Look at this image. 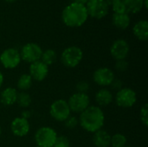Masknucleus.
I'll return each instance as SVG.
<instances>
[{
	"label": "nucleus",
	"instance_id": "393cba45",
	"mask_svg": "<svg viewBox=\"0 0 148 147\" xmlns=\"http://www.w3.org/2000/svg\"><path fill=\"white\" fill-rule=\"evenodd\" d=\"M64 126L68 129H74L75 128L78 124H79V120L77 117L75 116H72V115H69L64 121Z\"/></svg>",
	"mask_w": 148,
	"mask_h": 147
},
{
	"label": "nucleus",
	"instance_id": "4be33fe9",
	"mask_svg": "<svg viewBox=\"0 0 148 147\" xmlns=\"http://www.w3.org/2000/svg\"><path fill=\"white\" fill-rule=\"evenodd\" d=\"M57 59V54L54 49H49L44 51H42L40 61L42 62L44 64H46L48 67L53 65Z\"/></svg>",
	"mask_w": 148,
	"mask_h": 147
},
{
	"label": "nucleus",
	"instance_id": "412c9836",
	"mask_svg": "<svg viewBox=\"0 0 148 147\" xmlns=\"http://www.w3.org/2000/svg\"><path fill=\"white\" fill-rule=\"evenodd\" d=\"M32 82H33V80L29 74H23L19 76L16 86H17V88L21 90V92H26L31 88Z\"/></svg>",
	"mask_w": 148,
	"mask_h": 147
},
{
	"label": "nucleus",
	"instance_id": "f257e3e1",
	"mask_svg": "<svg viewBox=\"0 0 148 147\" xmlns=\"http://www.w3.org/2000/svg\"><path fill=\"white\" fill-rule=\"evenodd\" d=\"M80 126L88 133H95L102 128L105 123V114L101 107L89 106L79 117Z\"/></svg>",
	"mask_w": 148,
	"mask_h": 147
},
{
	"label": "nucleus",
	"instance_id": "bb28decb",
	"mask_svg": "<svg viewBox=\"0 0 148 147\" xmlns=\"http://www.w3.org/2000/svg\"><path fill=\"white\" fill-rule=\"evenodd\" d=\"M52 147H70V141L66 136H57Z\"/></svg>",
	"mask_w": 148,
	"mask_h": 147
},
{
	"label": "nucleus",
	"instance_id": "c756f323",
	"mask_svg": "<svg viewBox=\"0 0 148 147\" xmlns=\"http://www.w3.org/2000/svg\"><path fill=\"white\" fill-rule=\"evenodd\" d=\"M114 68H115V69L118 72H121V73L125 72L128 68V62L126 59H124V60H118L115 62Z\"/></svg>",
	"mask_w": 148,
	"mask_h": 147
},
{
	"label": "nucleus",
	"instance_id": "5701e85b",
	"mask_svg": "<svg viewBox=\"0 0 148 147\" xmlns=\"http://www.w3.org/2000/svg\"><path fill=\"white\" fill-rule=\"evenodd\" d=\"M16 103L22 108H27L31 104V96L27 92L17 93Z\"/></svg>",
	"mask_w": 148,
	"mask_h": 147
},
{
	"label": "nucleus",
	"instance_id": "ea45409f",
	"mask_svg": "<svg viewBox=\"0 0 148 147\" xmlns=\"http://www.w3.org/2000/svg\"><path fill=\"white\" fill-rule=\"evenodd\" d=\"M36 147H39V146H36Z\"/></svg>",
	"mask_w": 148,
	"mask_h": 147
},
{
	"label": "nucleus",
	"instance_id": "f03ea898",
	"mask_svg": "<svg viewBox=\"0 0 148 147\" xmlns=\"http://www.w3.org/2000/svg\"><path fill=\"white\" fill-rule=\"evenodd\" d=\"M88 17V10L85 5L71 3L62 10V20L69 27H80L83 25Z\"/></svg>",
	"mask_w": 148,
	"mask_h": 147
},
{
	"label": "nucleus",
	"instance_id": "a878e982",
	"mask_svg": "<svg viewBox=\"0 0 148 147\" xmlns=\"http://www.w3.org/2000/svg\"><path fill=\"white\" fill-rule=\"evenodd\" d=\"M76 93H82V94H88V92L90 89V84L87 81H80L77 82L75 86Z\"/></svg>",
	"mask_w": 148,
	"mask_h": 147
},
{
	"label": "nucleus",
	"instance_id": "423d86ee",
	"mask_svg": "<svg viewBox=\"0 0 148 147\" xmlns=\"http://www.w3.org/2000/svg\"><path fill=\"white\" fill-rule=\"evenodd\" d=\"M70 113L71 112L67 101L62 99L55 101L49 107V114L56 121L63 122Z\"/></svg>",
	"mask_w": 148,
	"mask_h": 147
},
{
	"label": "nucleus",
	"instance_id": "ddd939ff",
	"mask_svg": "<svg viewBox=\"0 0 148 147\" xmlns=\"http://www.w3.org/2000/svg\"><path fill=\"white\" fill-rule=\"evenodd\" d=\"M48 74L49 67L40 60L30 63L29 68V75L31 76L32 80L36 81H42L48 76Z\"/></svg>",
	"mask_w": 148,
	"mask_h": 147
},
{
	"label": "nucleus",
	"instance_id": "2eb2a0df",
	"mask_svg": "<svg viewBox=\"0 0 148 147\" xmlns=\"http://www.w3.org/2000/svg\"><path fill=\"white\" fill-rule=\"evenodd\" d=\"M92 140L95 147H110L111 135L107 131L101 129L94 133Z\"/></svg>",
	"mask_w": 148,
	"mask_h": 147
},
{
	"label": "nucleus",
	"instance_id": "58836bf2",
	"mask_svg": "<svg viewBox=\"0 0 148 147\" xmlns=\"http://www.w3.org/2000/svg\"><path fill=\"white\" fill-rule=\"evenodd\" d=\"M125 147H131V146H125Z\"/></svg>",
	"mask_w": 148,
	"mask_h": 147
},
{
	"label": "nucleus",
	"instance_id": "cd10ccee",
	"mask_svg": "<svg viewBox=\"0 0 148 147\" xmlns=\"http://www.w3.org/2000/svg\"><path fill=\"white\" fill-rule=\"evenodd\" d=\"M112 10L114 13L117 14H121V13H127V10L125 7L124 3L122 2V0H119L116 3H114V4L111 5Z\"/></svg>",
	"mask_w": 148,
	"mask_h": 147
},
{
	"label": "nucleus",
	"instance_id": "9b49d317",
	"mask_svg": "<svg viewBox=\"0 0 148 147\" xmlns=\"http://www.w3.org/2000/svg\"><path fill=\"white\" fill-rule=\"evenodd\" d=\"M114 73L109 68L102 67L97 68L93 75L94 81L101 87H108L114 80Z\"/></svg>",
	"mask_w": 148,
	"mask_h": 147
},
{
	"label": "nucleus",
	"instance_id": "c9c22d12",
	"mask_svg": "<svg viewBox=\"0 0 148 147\" xmlns=\"http://www.w3.org/2000/svg\"><path fill=\"white\" fill-rule=\"evenodd\" d=\"M147 3L148 0H144V6H145V8H147Z\"/></svg>",
	"mask_w": 148,
	"mask_h": 147
},
{
	"label": "nucleus",
	"instance_id": "9d476101",
	"mask_svg": "<svg viewBox=\"0 0 148 147\" xmlns=\"http://www.w3.org/2000/svg\"><path fill=\"white\" fill-rule=\"evenodd\" d=\"M21 61L19 51L14 48L6 49L0 55V62L5 68H15L19 65Z\"/></svg>",
	"mask_w": 148,
	"mask_h": 147
},
{
	"label": "nucleus",
	"instance_id": "4c0bfd02",
	"mask_svg": "<svg viewBox=\"0 0 148 147\" xmlns=\"http://www.w3.org/2000/svg\"><path fill=\"white\" fill-rule=\"evenodd\" d=\"M1 133H2V130H1V127H0V136H1Z\"/></svg>",
	"mask_w": 148,
	"mask_h": 147
},
{
	"label": "nucleus",
	"instance_id": "0eeeda50",
	"mask_svg": "<svg viewBox=\"0 0 148 147\" xmlns=\"http://www.w3.org/2000/svg\"><path fill=\"white\" fill-rule=\"evenodd\" d=\"M137 101V94L135 91L129 88H122L116 92L115 102L118 107L122 108L132 107Z\"/></svg>",
	"mask_w": 148,
	"mask_h": 147
},
{
	"label": "nucleus",
	"instance_id": "a211bd4d",
	"mask_svg": "<svg viewBox=\"0 0 148 147\" xmlns=\"http://www.w3.org/2000/svg\"><path fill=\"white\" fill-rule=\"evenodd\" d=\"M134 35L140 41H147L148 37V22L141 20L136 23L133 28Z\"/></svg>",
	"mask_w": 148,
	"mask_h": 147
},
{
	"label": "nucleus",
	"instance_id": "6ab92c4d",
	"mask_svg": "<svg viewBox=\"0 0 148 147\" xmlns=\"http://www.w3.org/2000/svg\"><path fill=\"white\" fill-rule=\"evenodd\" d=\"M112 20L114 25L121 29H125L130 25V16L128 13H114Z\"/></svg>",
	"mask_w": 148,
	"mask_h": 147
},
{
	"label": "nucleus",
	"instance_id": "39448f33",
	"mask_svg": "<svg viewBox=\"0 0 148 147\" xmlns=\"http://www.w3.org/2000/svg\"><path fill=\"white\" fill-rule=\"evenodd\" d=\"M67 102L69 104L70 112L79 114H81L90 106V99L88 94L75 93L69 97Z\"/></svg>",
	"mask_w": 148,
	"mask_h": 147
},
{
	"label": "nucleus",
	"instance_id": "e433bc0d",
	"mask_svg": "<svg viewBox=\"0 0 148 147\" xmlns=\"http://www.w3.org/2000/svg\"><path fill=\"white\" fill-rule=\"evenodd\" d=\"M6 2H8V3H13V2H15V1H16V0H5Z\"/></svg>",
	"mask_w": 148,
	"mask_h": 147
},
{
	"label": "nucleus",
	"instance_id": "4468645a",
	"mask_svg": "<svg viewBox=\"0 0 148 147\" xmlns=\"http://www.w3.org/2000/svg\"><path fill=\"white\" fill-rule=\"evenodd\" d=\"M30 129V125L29 120L23 117L15 118L10 124V130L12 133L16 137H24L26 136Z\"/></svg>",
	"mask_w": 148,
	"mask_h": 147
},
{
	"label": "nucleus",
	"instance_id": "f8f14e48",
	"mask_svg": "<svg viewBox=\"0 0 148 147\" xmlns=\"http://www.w3.org/2000/svg\"><path fill=\"white\" fill-rule=\"evenodd\" d=\"M129 44L124 39H118L114 41L110 48V54L116 61L126 59L129 54Z\"/></svg>",
	"mask_w": 148,
	"mask_h": 147
},
{
	"label": "nucleus",
	"instance_id": "f704fd0d",
	"mask_svg": "<svg viewBox=\"0 0 148 147\" xmlns=\"http://www.w3.org/2000/svg\"><path fill=\"white\" fill-rule=\"evenodd\" d=\"M3 83V75L2 72L0 71V88L2 87Z\"/></svg>",
	"mask_w": 148,
	"mask_h": 147
},
{
	"label": "nucleus",
	"instance_id": "c85d7f7f",
	"mask_svg": "<svg viewBox=\"0 0 148 147\" xmlns=\"http://www.w3.org/2000/svg\"><path fill=\"white\" fill-rule=\"evenodd\" d=\"M140 118L141 123L145 126H147L148 125V105L146 103L143 105V107L140 108Z\"/></svg>",
	"mask_w": 148,
	"mask_h": 147
},
{
	"label": "nucleus",
	"instance_id": "2f4dec72",
	"mask_svg": "<svg viewBox=\"0 0 148 147\" xmlns=\"http://www.w3.org/2000/svg\"><path fill=\"white\" fill-rule=\"evenodd\" d=\"M21 117L24 118V119H29L30 117V112L29 111H23L22 114H21Z\"/></svg>",
	"mask_w": 148,
	"mask_h": 147
},
{
	"label": "nucleus",
	"instance_id": "b1692460",
	"mask_svg": "<svg viewBox=\"0 0 148 147\" xmlns=\"http://www.w3.org/2000/svg\"><path fill=\"white\" fill-rule=\"evenodd\" d=\"M127 137L121 133H115L111 136L110 147H125L127 146Z\"/></svg>",
	"mask_w": 148,
	"mask_h": 147
},
{
	"label": "nucleus",
	"instance_id": "7c9ffc66",
	"mask_svg": "<svg viewBox=\"0 0 148 147\" xmlns=\"http://www.w3.org/2000/svg\"><path fill=\"white\" fill-rule=\"evenodd\" d=\"M109 87H111V88L113 90L118 92L119 90H121L123 88V82L121 80H118V79H115L114 78V80L113 81V82L110 84Z\"/></svg>",
	"mask_w": 148,
	"mask_h": 147
},
{
	"label": "nucleus",
	"instance_id": "aec40b11",
	"mask_svg": "<svg viewBox=\"0 0 148 147\" xmlns=\"http://www.w3.org/2000/svg\"><path fill=\"white\" fill-rule=\"evenodd\" d=\"M125 4L127 13H138L144 6V0H122Z\"/></svg>",
	"mask_w": 148,
	"mask_h": 147
},
{
	"label": "nucleus",
	"instance_id": "72a5a7b5",
	"mask_svg": "<svg viewBox=\"0 0 148 147\" xmlns=\"http://www.w3.org/2000/svg\"><path fill=\"white\" fill-rule=\"evenodd\" d=\"M117 1H119V0H106V2H107V3L108 4L109 7H110L112 4H114V3H116Z\"/></svg>",
	"mask_w": 148,
	"mask_h": 147
},
{
	"label": "nucleus",
	"instance_id": "20e7f679",
	"mask_svg": "<svg viewBox=\"0 0 148 147\" xmlns=\"http://www.w3.org/2000/svg\"><path fill=\"white\" fill-rule=\"evenodd\" d=\"M57 138L56 132L49 126L40 127L35 133V142L36 146L52 147Z\"/></svg>",
	"mask_w": 148,
	"mask_h": 147
},
{
	"label": "nucleus",
	"instance_id": "1a4fd4ad",
	"mask_svg": "<svg viewBox=\"0 0 148 147\" xmlns=\"http://www.w3.org/2000/svg\"><path fill=\"white\" fill-rule=\"evenodd\" d=\"M85 6L88 16L97 19L106 16L109 10V6L106 0H88Z\"/></svg>",
	"mask_w": 148,
	"mask_h": 147
},
{
	"label": "nucleus",
	"instance_id": "f3484780",
	"mask_svg": "<svg viewBox=\"0 0 148 147\" xmlns=\"http://www.w3.org/2000/svg\"><path fill=\"white\" fill-rule=\"evenodd\" d=\"M17 91L14 88H6L0 94V102L5 107H10L16 101Z\"/></svg>",
	"mask_w": 148,
	"mask_h": 147
},
{
	"label": "nucleus",
	"instance_id": "dca6fc26",
	"mask_svg": "<svg viewBox=\"0 0 148 147\" xmlns=\"http://www.w3.org/2000/svg\"><path fill=\"white\" fill-rule=\"evenodd\" d=\"M114 101V95L112 92L107 88H101L95 94V102L99 107H104L109 106Z\"/></svg>",
	"mask_w": 148,
	"mask_h": 147
},
{
	"label": "nucleus",
	"instance_id": "473e14b6",
	"mask_svg": "<svg viewBox=\"0 0 148 147\" xmlns=\"http://www.w3.org/2000/svg\"><path fill=\"white\" fill-rule=\"evenodd\" d=\"M88 0H73V3H80V4H83L86 5V3H88Z\"/></svg>",
	"mask_w": 148,
	"mask_h": 147
},
{
	"label": "nucleus",
	"instance_id": "7ed1b4c3",
	"mask_svg": "<svg viewBox=\"0 0 148 147\" xmlns=\"http://www.w3.org/2000/svg\"><path fill=\"white\" fill-rule=\"evenodd\" d=\"M83 57L82 50L77 46L66 48L61 54V62L63 66L73 68L77 67Z\"/></svg>",
	"mask_w": 148,
	"mask_h": 147
},
{
	"label": "nucleus",
	"instance_id": "6e6552de",
	"mask_svg": "<svg viewBox=\"0 0 148 147\" xmlns=\"http://www.w3.org/2000/svg\"><path fill=\"white\" fill-rule=\"evenodd\" d=\"M19 53L21 60L28 63H33L40 60L42 49L38 44L35 42H29L23 46Z\"/></svg>",
	"mask_w": 148,
	"mask_h": 147
}]
</instances>
